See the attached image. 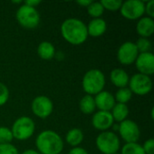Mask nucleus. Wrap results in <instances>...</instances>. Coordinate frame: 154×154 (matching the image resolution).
I'll use <instances>...</instances> for the list:
<instances>
[{"label": "nucleus", "instance_id": "9", "mask_svg": "<svg viewBox=\"0 0 154 154\" xmlns=\"http://www.w3.org/2000/svg\"><path fill=\"white\" fill-rule=\"evenodd\" d=\"M145 3L141 0H127L123 2L120 13L128 20H139L145 14Z\"/></svg>", "mask_w": 154, "mask_h": 154}, {"label": "nucleus", "instance_id": "30", "mask_svg": "<svg viewBox=\"0 0 154 154\" xmlns=\"http://www.w3.org/2000/svg\"><path fill=\"white\" fill-rule=\"evenodd\" d=\"M142 146L145 154H154V140L152 138L146 140Z\"/></svg>", "mask_w": 154, "mask_h": 154}, {"label": "nucleus", "instance_id": "32", "mask_svg": "<svg viewBox=\"0 0 154 154\" xmlns=\"http://www.w3.org/2000/svg\"><path fill=\"white\" fill-rule=\"evenodd\" d=\"M68 154H88L86 149L82 148V147H74L72 148Z\"/></svg>", "mask_w": 154, "mask_h": 154}, {"label": "nucleus", "instance_id": "14", "mask_svg": "<svg viewBox=\"0 0 154 154\" xmlns=\"http://www.w3.org/2000/svg\"><path fill=\"white\" fill-rule=\"evenodd\" d=\"M94 99L96 103V107L98 109V111L110 112L116 105L115 97L109 91H101L100 93L95 96Z\"/></svg>", "mask_w": 154, "mask_h": 154}, {"label": "nucleus", "instance_id": "15", "mask_svg": "<svg viewBox=\"0 0 154 154\" xmlns=\"http://www.w3.org/2000/svg\"><path fill=\"white\" fill-rule=\"evenodd\" d=\"M136 32L142 38H150L154 32V20L148 16H143L136 23Z\"/></svg>", "mask_w": 154, "mask_h": 154}, {"label": "nucleus", "instance_id": "23", "mask_svg": "<svg viewBox=\"0 0 154 154\" xmlns=\"http://www.w3.org/2000/svg\"><path fill=\"white\" fill-rule=\"evenodd\" d=\"M87 11L88 14L94 19V18H101V16L105 12V9L100 2L92 1L91 4L87 7Z\"/></svg>", "mask_w": 154, "mask_h": 154}, {"label": "nucleus", "instance_id": "24", "mask_svg": "<svg viewBox=\"0 0 154 154\" xmlns=\"http://www.w3.org/2000/svg\"><path fill=\"white\" fill-rule=\"evenodd\" d=\"M121 154H145L143 146L138 143H125L122 147Z\"/></svg>", "mask_w": 154, "mask_h": 154}, {"label": "nucleus", "instance_id": "16", "mask_svg": "<svg viewBox=\"0 0 154 154\" xmlns=\"http://www.w3.org/2000/svg\"><path fill=\"white\" fill-rule=\"evenodd\" d=\"M107 29L106 22L103 18H94L87 25L88 34L93 38L102 36Z\"/></svg>", "mask_w": 154, "mask_h": 154}, {"label": "nucleus", "instance_id": "13", "mask_svg": "<svg viewBox=\"0 0 154 154\" xmlns=\"http://www.w3.org/2000/svg\"><path fill=\"white\" fill-rule=\"evenodd\" d=\"M91 122L93 127L100 132L108 131L115 124L111 113L106 111H97L94 113Z\"/></svg>", "mask_w": 154, "mask_h": 154}, {"label": "nucleus", "instance_id": "19", "mask_svg": "<svg viewBox=\"0 0 154 154\" xmlns=\"http://www.w3.org/2000/svg\"><path fill=\"white\" fill-rule=\"evenodd\" d=\"M65 139L71 147H79L84 140V134L79 128H72L66 134Z\"/></svg>", "mask_w": 154, "mask_h": 154}, {"label": "nucleus", "instance_id": "17", "mask_svg": "<svg viewBox=\"0 0 154 154\" xmlns=\"http://www.w3.org/2000/svg\"><path fill=\"white\" fill-rule=\"evenodd\" d=\"M129 79L130 77L124 69L116 68L114 69L110 73V80L112 84L118 88L127 87L129 83Z\"/></svg>", "mask_w": 154, "mask_h": 154}, {"label": "nucleus", "instance_id": "11", "mask_svg": "<svg viewBox=\"0 0 154 154\" xmlns=\"http://www.w3.org/2000/svg\"><path fill=\"white\" fill-rule=\"evenodd\" d=\"M138 55L139 52L137 51L135 43L130 41L122 43L117 51L118 61L125 66H129L134 63Z\"/></svg>", "mask_w": 154, "mask_h": 154}, {"label": "nucleus", "instance_id": "36", "mask_svg": "<svg viewBox=\"0 0 154 154\" xmlns=\"http://www.w3.org/2000/svg\"><path fill=\"white\" fill-rule=\"evenodd\" d=\"M12 3H14V4H23L22 1H12Z\"/></svg>", "mask_w": 154, "mask_h": 154}, {"label": "nucleus", "instance_id": "12", "mask_svg": "<svg viewBox=\"0 0 154 154\" xmlns=\"http://www.w3.org/2000/svg\"><path fill=\"white\" fill-rule=\"evenodd\" d=\"M135 67L139 73L151 77L154 73V55L151 52L139 53L136 60Z\"/></svg>", "mask_w": 154, "mask_h": 154}, {"label": "nucleus", "instance_id": "20", "mask_svg": "<svg viewBox=\"0 0 154 154\" xmlns=\"http://www.w3.org/2000/svg\"><path fill=\"white\" fill-rule=\"evenodd\" d=\"M110 113L113 116L114 121L120 124L121 122L127 119L129 116V108L127 105L116 103V105L114 106Z\"/></svg>", "mask_w": 154, "mask_h": 154}, {"label": "nucleus", "instance_id": "25", "mask_svg": "<svg viewBox=\"0 0 154 154\" xmlns=\"http://www.w3.org/2000/svg\"><path fill=\"white\" fill-rule=\"evenodd\" d=\"M135 43V46L137 48V51L139 53H145V52H151L152 45V42L148 38H142L140 37Z\"/></svg>", "mask_w": 154, "mask_h": 154}, {"label": "nucleus", "instance_id": "38", "mask_svg": "<svg viewBox=\"0 0 154 154\" xmlns=\"http://www.w3.org/2000/svg\"><path fill=\"white\" fill-rule=\"evenodd\" d=\"M115 154H121V153H118V152H117V153H115Z\"/></svg>", "mask_w": 154, "mask_h": 154}, {"label": "nucleus", "instance_id": "31", "mask_svg": "<svg viewBox=\"0 0 154 154\" xmlns=\"http://www.w3.org/2000/svg\"><path fill=\"white\" fill-rule=\"evenodd\" d=\"M145 14L148 17H151L153 19L154 17V0H150L147 3H145Z\"/></svg>", "mask_w": 154, "mask_h": 154}, {"label": "nucleus", "instance_id": "2", "mask_svg": "<svg viewBox=\"0 0 154 154\" xmlns=\"http://www.w3.org/2000/svg\"><path fill=\"white\" fill-rule=\"evenodd\" d=\"M35 146L40 154H60L63 151L64 143L58 133L44 130L37 135Z\"/></svg>", "mask_w": 154, "mask_h": 154}, {"label": "nucleus", "instance_id": "5", "mask_svg": "<svg viewBox=\"0 0 154 154\" xmlns=\"http://www.w3.org/2000/svg\"><path fill=\"white\" fill-rule=\"evenodd\" d=\"M96 145L103 154L117 153L121 147L119 137L111 131L101 132L96 139Z\"/></svg>", "mask_w": 154, "mask_h": 154}, {"label": "nucleus", "instance_id": "10", "mask_svg": "<svg viewBox=\"0 0 154 154\" xmlns=\"http://www.w3.org/2000/svg\"><path fill=\"white\" fill-rule=\"evenodd\" d=\"M31 109L35 116L45 119L52 114L53 103L51 99L46 96H38L32 101Z\"/></svg>", "mask_w": 154, "mask_h": 154}, {"label": "nucleus", "instance_id": "7", "mask_svg": "<svg viewBox=\"0 0 154 154\" xmlns=\"http://www.w3.org/2000/svg\"><path fill=\"white\" fill-rule=\"evenodd\" d=\"M128 88L134 95L146 96L152 89V80L149 76L136 73L130 78Z\"/></svg>", "mask_w": 154, "mask_h": 154}, {"label": "nucleus", "instance_id": "18", "mask_svg": "<svg viewBox=\"0 0 154 154\" xmlns=\"http://www.w3.org/2000/svg\"><path fill=\"white\" fill-rule=\"evenodd\" d=\"M37 53L42 60H51L56 55V50L54 45L48 41L42 42L37 48Z\"/></svg>", "mask_w": 154, "mask_h": 154}, {"label": "nucleus", "instance_id": "6", "mask_svg": "<svg viewBox=\"0 0 154 154\" xmlns=\"http://www.w3.org/2000/svg\"><path fill=\"white\" fill-rule=\"evenodd\" d=\"M11 131L14 139L26 141L30 139L35 132L34 121L29 116H21L14 122Z\"/></svg>", "mask_w": 154, "mask_h": 154}, {"label": "nucleus", "instance_id": "35", "mask_svg": "<svg viewBox=\"0 0 154 154\" xmlns=\"http://www.w3.org/2000/svg\"><path fill=\"white\" fill-rule=\"evenodd\" d=\"M19 154H40L36 150H32V149H27L25 151H23L22 153Z\"/></svg>", "mask_w": 154, "mask_h": 154}, {"label": "nucleus", "instance_id": "8", "mask_svg": "<svg viewBox=\"0 0 154 154\" xmlns=\"http://www.w3.org/2000/svg\"><path fill=\"white\" fill-rule=\"evenodd\" d=\"M118 132L120 137L125 143H138L141 136V130L137 123L133 120L126 119L118 125Z\"/></svg>", "mask_w": 154, "mask_h": 154}, {"label": "nucleus", "instance_id": "34", "mask_svg": "<svg viewBox=\"0 0 154 154\" xmlns=\"http://www.w3.org/2000/svg\"><path fill=\"white\" fill-rule=\"evenodd\" d=\"M91 0H79V1H77V4L78 5H79L80 6H82V7H85V8H87L90 4H91Z\"/></svg>", "mask_w": 154, "mask_h": 154}, {"label": "nucleus", "instance_id": "29", "mask_svg": "<svg viewBox=\"0 0 154 154\" xmlns=\"http://www.w3.org/2000/svg\"><path fill=\"white\" fill-rule=\"evenodd\" d=\"M0 154H19L17 148L12 143L0 144Z\"/></svg>", "mask_w": 154, "mask_h": 154}, {"label": "nucleus", "instance_id": "37", "mask_svg": "<svg viewBox=\"0 0 154 154\" xmlns=\"http://www.w3.org/2000/svg\"><path fill=\"white\" fill-rule=\"evenodd\" d=\"M151 116H152V120H153V108H152V113H151Z\"/></svg>", "mask_w": 154, "mask_h": 154}, {"label": "nucleus", "instance_id": "3", "mask_svg": "<svg viewBox=\"0 0 154 154\" xmlns=\"http://www.w3.org/2000/svg\"><path fill=\"white\" fill-rule=\"evenodd\" d=\"M106 86V77L104 73L97 69H92L87 71L82 79V88L89 96H96L104 90Z\"/></svg>", "mask_w": 154, "mask_h": 154}, {"label": "nucleus", "instance_id": "28", "mask_svg": "<svg viewBox=\"0 0 154 154\" xmlns=\"http://www.w3.org/2000/svg\"><path fill=\"white\" fill-rule=\"evenodd\" d=\"M10 91L7 86L2 82H0V106L5 105L9 99Z\"/></svg>", "mask_w": 154, "mask_h": 154}, {"label": "nucleus", "instance_id": "1", "mask_svg": "<svg viewBox=\"0 0 154 154\" xmlns=\"http://www.w3.org/2000/svg\"><path fill=\"white\" fill-rule=\"evenodd\" d=\"M60 33L63 39L71 45L83 44L88 37L87 24L78 18H68L60 25Z\"/></svg>", "mask_w": 154, "mask_h": 154}, {"label": "nucleus", "instance_id": "27", "mask_svg": "<svg viewBox=\"0 0 154 154\" xmlns=\"http://www.w3.org/2000/svg\"><path fill=\"white\" fill-rule=\"evenodd\" d=\"M14 140L12 131L6 126H0V144L11 143Z\"/></svg>", "mask_w": 154, "mask_h": 154}, {"label": "nucleus", "instance_id": "22", "mask_svg": "<svg viewBox=\"0 0 154 154\" xmlns=\"http://www.w3.org/2000/svg\"><path fill=\"white\" fill-rule=\"evenodd\" d=\"M114 97H115L116 103L127 105V103L133 97V93L128 87H125V88H118Z\"/></svg>", "mask_w": 154, "mask_h": 154}, {"label": "nucleus", "instance_id": "26", "mask_svg": "<svg viewBox=\"0 0 154 154\" xmlns=\"http://www.w3.org/2000/svg\"><path fill=\"white\" fill-rule=\"evenodd\" d=\"M105 10H108L111 12H116L120 10L123 1L121 0H102L100 1Z\"/></svg>", "mask_w": 154, "mask_h": 154}, {"label": "nucleus", "instance_id": "21", "mask_svg": "<svg viewBox=\"0 0 154 154\" xmlns=\"http://www.w3.org/2000/svg\"><path fill=\"white\" fill-rule=\"evenodd\" d=\"M79 110L85 114V115H91L93 114L97 107H96V103L93 96L89 95H85L79 101Z\"/></svg>", "mask_w": 154, "mask_h": 154}, {"label": "nucleus", "instance_id": "4", "mask_svg": "<svg viewBox=\"0 0 154 154\" xmlns=\"http://www.w3.org/2000/svg\"><path fill=\"white\" fill-rule=\"evenodd\" d=\"M15 17L17 20V23L24 29L32 30L35 29L41 21L40 14L38 10L35 7H31L29 5H26L23 4L18 7Z\"/></svg>", "mask_w": 154, "mask_h": 154}, {"label": "nucleus", "instance_id": "33", "mask_svg": "<svg viewBox=\"0 0 154 154\" xmlns=\"http://www.w3.org/2000/svg\"><path fill=\"white\" fill-rule=\"evenodd\" d=\"M41 3H42V1H40V0H27V1H24V2H23L24 5H29V6H31V7H35V8H36V6L39 5Z\"/></svg>", "mask_w": 154, "mask_h": 154}]
</instances>
